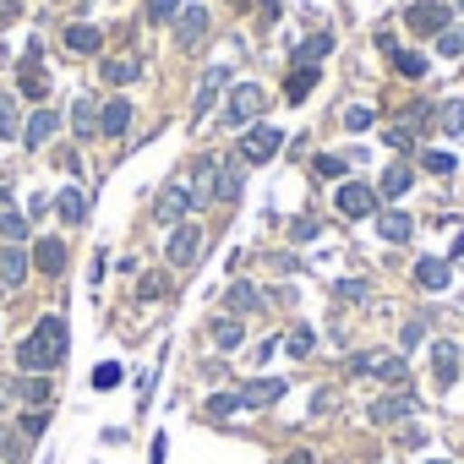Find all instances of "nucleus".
<instances>
[{
  "label": "nucleus",
  "mask_w": 464,
  "mask_h": 464,
  "mask_svg": "<svg viewBox=\"0 0 464 464\" xmlns=\"http://www.w3.org/2000/svg\"><path fill=\"white\" fill-rule=\"evenodd\" d=\"M66 361V317H44L23 344H17V366L28 372V377H44V372H55Z\"/></svg>",
  "instance_id": "nucleus-1"
},
{
  "label": "nucleus",
  "mask_w": 464,
  "mask_h": 464,
  "mask_svg": "<svg viewBox=\"0 0 464 464\" xmlns=\"http://www.w3.org/2000/svg\"><path fill=\"white\" fill-rule=\"evenodd\" d=\"M350 372H355V377H382L388 388H404V382H410L404 355H388V350H366V355H355Z\"/></svg>",
  "instance_id": "nucleus-2"
},
{
  "label": "nucleus",
  "mask_w": 464,
  "mask_h": 464,
  "mask_svg": "<svg viewBox=\"0 0 464 464\" xmlns=\"http://www.w3.org/2000/svg\"><path fill=\"white\" fill-rule=\"evenodd\" d=\"M263 110H268V93H263V82H241L236 93H229V104H224V126H252Z\"/></svg>",
  "instance_id": "nucleus-3"
},
{
  "label": "nucleus",
  "mask_w": 464,
  "mask_h": 464,
  "mask_svg": "<svg viewBox=\"0 0 464 464\" xmlns=\"http://www.w3.org/2000/svg\"><path fill=\"white\" fill-rule=\"evenodd\" d=\"M197 252H202V224L180 218V224L169 229V246H164V257H169V268H191V263H197Z\"/></svg>",
  "instance_id": "nucleus-4"
},
{
  "label": "nucleus",
  "mask_w": 464,
  "mask_h": 464,
  "mask_svg": "<svg viewBox=\"0 0 464 464\" xmlns=\"http://www.w3.org/2000/svg\"><path fill=\"white\" fill-rule=\"evenodd\" d=\"M208 28H213L208 6H180V12H175V50H180V55H191V50L208 39Z\"/></svg>",
  "instance_id": "nucleus-5"
},
{
  "label": "nucleus",
  "mask_w": 464,
  "mask_h": 464,
  "mask_svg": "<svg viewBox=\"0 0 464 464\" xmlns=\"http://www.w3.org/2000/svg\"><path fill=\"white\" fill-rule=\"evenodd\" d=\"M279 148H285V131H274V126H246V137H241V159L246 164H268Z\"/></svg>",
  "instance_id": "nucleus-6"
},
{
  "label": "nucleus",
  "mask_w": 464,
  "mask_h": 464,
  "mask_svg": "<svg viewBox=\"0 0 464 464\" xmlns=\"http://www.w3.org/2000/svg\"><path fill=\"white\" fill-rule=\"evenodd\" d=\"M334 202H339V213H344V218H366V213H377V191H372V186H355V180H350V186H339V197H334Z\"/></svg>",
  "instance_id": "nucleus-7"
},
{
  "label": "nucleus",
  "mask_w": 464,
  "mask_h": 464,
  "mask_svg": "<svg viewBox=\"0 0 464 464\" xmlns=\"http://www.w3.org/2000/svg\"><path fill=\"white\" fill-rule=\"evenodd\" d=\"M410 28L437 39V34H442V28H453V23H448V6H437V0H415V6H410Z\"/></svg>",
  "instance_id": "nucleus-8"
},
{
  "label": "nucleus",
  "mask_w": 464,
  "mask_h": 464,
  "mask_svg": "<svg viewBox=\"0 0 464 464\" xmlns=\"http://www.w3.org/2000/svg\"><path fill=\"white\" fill-rule=\"evenodd\" d=\"M224 88H229V72H224V66H208V72H202V82H197V104H191V115L202 121V115L213 110V99H218Z\"/></svg>",
  "instance_id": "nucleus-9"
},
{
  "label": "nucleus",
  "mask_w": 464,
  "mask_h": 464,
  "mask_svg": "<svg viewBox=\"0 0 464 464\" xmlns=\"http://www.w3.org/2000/svg\"><path fill=\"white\" fill-rule=\"evenodd\" d=\"M191 208H197V202H191V191H186V186H164V191H159V202H153V213H159L164 224H180Z\"/></svg>",
  "instance_id": "nucleus-10"
},
{
  "label": "nucleus",
  "mask_w": 464,
  "mask_h": 464,
  "mask_svg": "<svg viewBox=\"0 0 464 464\" xmlns=\"http://www.w3.org/2000/svg\"><path fill=\"white\" fill-rule=\"evenodd\" d=\"M453 377H459V344L437 339V344H431V382H437V388H453Z\"/></svg>",
  "instance_id": "nucleus-11"
},
{
  "label": "nucleus",
  "mask_w": 464,
  "mask_h": 464,
  "mask_svg": "<svg viewBox=\"0 0 464 464\" xmlns=\"http://www.w3.org/2000/svg\"><path fill=\"white\" fill-rule=\"evenodd\" d=\"M241 186H246V159H229V164H218V175H213V197L236 202V197H241Z\"/></svg>",
  "instance_id": "nucleus-12"
},
{
  "label": "nucleus",
  "mask_w": 464,
  "mask_h": 464,
  "mask_svg": "<svg viewBox=\"0 0 464 464\" xmlns=\"http://www.w3.org/2000/svg\"><path fill=\"white\" fill-rule=\"evenodd\" d=\"M55 131H61V115H55V110H34V115L23 121V142H28V148H44Z\"/></svg>",
  "instance_id": "nucleus-13"
},
{
  "label": "nucleus",
  "mask_w": 464,
  "mask_h": 464,
  "mask_svg": "<svg viewBox=\"0 0 464 464\" xmlns=\"http://www.w3.org/2000/svg\"><path fill=\"white\" fill-rule=\"evenodd\" d=\"M236 399H241V410H263V404L285 399V382H279V377H257V382H246Z\"/></svg>",
  "instance_id": "nucleus-14"
},
{
  "label": "nucleus",
  "mask_w": 464,
  "mask_h": 464,
  "mask_svg": "<svg viewBox=\"0 0 464 464\" xmlns=\"http://www.w3.org/2000/svg\"><path fill=\"white\" fill-rule=\"evenodd\" d=\"M131 131V99H110L99 115V137H126Z\"/></svg>",
  "instance_id": "nucleus-15"
},
{
  "label": "nucleus",
  "mask_w": 464,
  "mask_h": 464,
  "mask_svg": "<svg viewBox=\"0 0 464 464\" xmlns=\"http://www.w3.org/2000/svg\"><path fill=\"white\" fill-rule=\"evenodd\" d=\"M17 82H23V99H44V93H50V77H44V66H39V50L23 55V77H17Z\"/></svg>",
  "instance_id": "nucleus-16"
},
{
  "label": "nucleus",
  "mask_w": 464,
  "mask_h": 464,
  "mask_svg": "<svg viewBox=\"0 0 464 464\" xmlns=\"http://www.w3.org/2000/svg\"><path fill=\"white\" fill-rule=\"evenodd\" d=\"M404 415H415V399H410V393H388V399L372 404V420H377V426H393V420H404Z\"/></svg>",
  "instance_id": "nucleus-17"
},
{
  "label": "nucleus",
  "mask_w": 464,
  "mask_h": 464,
  "mask_svg": "<svg viewBox=\"0 0 464 464\" xmlns=\"http://www.w3.org/2000/svg\"><path fill=\"white\" fill-rule=\"evenodd\" d=\"M99 115H104V110H99V99H88V93L72 104V126H77V137H82V142H88V137H99Z\"/></svg>",
  "instance_id": "nucleus-18"
},
{
  "label": "nucleus",
  "mask_w": 464,
  "mask_h": 464,
  "mask_svg": "<svg viewBox=\"0 0 464 464\" xmlns=\"http://www.w3.org/2000/svg\"><path fill=\"white\" fill-rule=\"evenodd\" d=\"M448 279H453V268H448L442 257H420V263H415V285H420V290H448Z\"/></svg>",
  "instance_id": "nucleus-19"
},
{
  "label": "nucleus",
  "mask_w": 464,
  "mask_h": 464,
  "mask_svg": "<svg viewBox=\"0 0 464 464\" xmlns=\"http://www.w3.org/2000/svg\"><path fill=\"white\" fill-rule=\"evenodd\" d=\"M23 279H28V252L23 246H6V252H0V285L17 290Z\"/></svg>",
  "instance_id": "nucleus-20"
},
{
  "label": "nucleus",
  "mask_w": 464,
  "mask_h": 464,
  "mask_svg": "<svg viewBox=\"0 0 464 464\" xmlns=\"http://www.w3.org/2000/svg\"><path fill=\"white\" fill-rule=\"evenodd\" d=\"M377 229H382V241H393V246H404V241L415 236V218H410V213H393V208H388V213L377 218Z\"/></svg>",
  "instance_id": "nucleus-21"
},
{
  "label": "nucleus",
  "mask_w": 464,
  "mask_h": 464,
  "mask_svg": "<svg viewBox=\"0 0 464 464\" xmlns=\"http://www.w3.org/2000/svg\"><path fill=\"white\" fill-rule=\"evenodd\" d=\"M99 44H104L99 28H88V23H72V28H66V50H72V55H99Z\"/></svg>",
  "instance_id": "nucleus-22"
},
{
  "label": "nucleus",
  "mask_w": 464,
  "mask_h": 464,
  "mask_svg": "<svg viewBox=\"0 0 464 464\" xmlns=\"http://www.w3.org/2000/svg\"><path fill=\"white\" fill-rule=\"evenodd\" d=\"M410 186H415V175H410V164H388V169H382V180H377V191H382L388 202H393V197H404Z\"/></svg>",
  "instance_id": "nucleus-23"
},
{
  "label": "nucleus",
  "mask_w": 464,
  "mask_h": 464,
  "mask_svg": "<svg viewBox=\"0 0 464 464\" xmlns=\"http://www.w3.org/2000/svg\"><path fill=\"white\" fill-rule=\"evenodd\" d=\"M263 306V295L252 290V285H229V295H224V312L229 317H241V312H257Z\"/></svg>",
  "instance_id": "nucleus-24"
},
{
  "label": "nucleus",
  "mask_w": 464,
  "mask_h": 464,
  "mask_svg": "<svg viewBox=\"0 0 464 464\" xmlns=\"http://www.w3.org/2000/svg\"><path fill=\"white\" fill-rule=\"evenodd\" d=\"M312 88H317V66H306V61H301V66L290 72L285 93H290V104H306V93H312Z\"/></svg>",
  "instance_id": "nucleus-25"
},
{
  "label": "nucleus",
  "mask_w": 464,
  "mask_h": 464,
  "mask_svg": "<svg viewBox=\"0 0 464 464\" xmlns=\"http://www.w3.org/2000/svg\"><path fill=\"white\" fill-rule=\"evenodd\" d=\"M213 175H218L213 159H197V164H191V202H208V197H213Z\"/></svg>",
  "instance_id": "nucleus-26"
},
{
  "label": "nucleus",
  "mask_w": 464,
  "mask_h": 464,
  "mask_svg": "<svg viewBox=\"0 0 464 464\" xmlns=\"http://www.w3.org/2000/svg\"><path fill=\"white\" fill-rule=\"evenodd\" d=\"M34 263H39L50 279H61V274H66V246H61V241H44V246L34 252Z\"/></svg>",
  "instance_id": "nucleus-27"
},
{
  "label": "nucleus",
  "mask_w": 464,
  "mask_h": 464,
  "mask_svg": "<svg viewBox=\"0 0 464 464\" xmlns=\"http://www.w3.org/2000/svg\"><path fill=\"white\" fill-rule=\"evenodd\" d=\"M12 137H23V115L12 93H0V142H12Z\"/></svg>",
  "instance_id": "nucleus-28"
},
{
  "label": "nucleus",
  "mask_w": 464,
  "mask_h": 464,
  "mask_svg": "<svg viewBox=\"0 0 464 464\" xmlns=\"http://www.w3.org/2000/svg\"><path fill=\"white\" fill-rule=\"evenodd\" d=\"M99 77H104L110 88H126V82L137 77V61H121V55H110V61L99 66Z\"/></svg>",
  "instance_id": "nucleus-29"
},
{
  "label": "nucleus",
  "mask_w": 464,
  "mask_h": 464,
  "mask_svg": "<svg viewBox=\"0 0 464 464\" xmlns=\"http://www.w3.org/2000/svg\"><path fill=\"white\" fill-rule=\"evenodd\" d=\"M55 208H61V218H66V224H82V218H88V197H82L77 186H66Z\"/></svg>",
  "instance_id": "nucleus-30"
},
{
  "label": "nucleus",
  "mask_w": 464,
  "mask_h": 464,
  "mask_svg": "<svg viewBox=\"0 0 464 464\" xmlns=\"http://www.w3.org/2000/svg\"><path fill=\"white\" fill-rule=\"evenodd\" d=\"M0 241H6V246L28 241V218H23V213H12V208H0Z\"/></svg>",
  "instance_id": "nucleus-31"
},
{
  "label": "nucleus",
  "mask_w": 464,
  "mask_h": 464,
  "mask_svg": "<svg viewBox=\"0 0 464 464\" xmlns=\"http://www.w3.org/2000/svg\"><path fill=\"white\" fill-rule=\"evenodd\" d=\"M213 344H218V350H236V344H241V317L224 312V317L213 323Z\"/></svg>",
  "instance_id": "nucleus-32"
},
{
  "label": "nucleus",
  "mask_w": 464,
  "mask_h": 464,
  "mask_svg": "<svg viewBox=\"0 0 464 464\" xmlns=\"http://www.w3.org/2000/svg\"><path fill=\"white\" fill-rule=\"evenodd\" d=\"M0 459L23 464V459H28V437H23V431H12V426H0Z\"/></svg>",
  "instance_id": "nucleus-33"
},
{
  "label": "nucleus",
  "mask_w": 464,
  "mask_h": 464,
  "mask_svg": "<svg viewBox=\"0 0 464 464\" xmlns=\"http://www.w3.org/2000/svg\"><path fill=\"white\" fill-rule=\"evenodd\" d=\"M437 126H442V137H459L464 131V99H448L442 115H437Z\"/></svg>",
  "instance_id": "nucleus-34"
},
{
  "label": "nucleus",
  "mask_w": 464,
  "mask_h": 464,
  "mask_svg": "<svg viewBox=\"0 0 464 464\" xmlns=\"http://www.w3.org/2000/svg\"><path fill=\"white\" fill-rule=\"evenodd\" d=\"M17 399H28V404L50 410V382H44V377H28V382H17Z\"/></svg>",
  "instance_id": "nucleus-35"
},
{
  "label": "nucleus",
  "mask_w": 464,
  "mask_h": 464,
  "mask_svg": "<svg viewBox=\"0 0 464 464\" xmlns=\"http://www.w3.org/2000/svg\"><path fill=\"white\" fill-rule=\"evenodd\" d=\"M328 50H334V34H312V39L301 44V61H306V66H317Z\"/></svg>",
  "instance_id": "nucleus-36"
},
{
  "label": "nucleus",
  "mask_w": 464,
  "mask_h": 464,
  "mask_svg": "<svg viewBox=\"0 0 464 464\" xmlns=\"http://www.w3.org/2000/svg\"><path fill=\"white\" fill-rule=\"evenodd\" d=\"M393 66L404 77H426V55H415V50H393Z\"/></svg>",
  "instance_id": "nucleus-37"
},
{
  "label": "nucleus",
  "mask_w": 464,
  "mask_h": 464,
  "mask_svg": "<svg viewBox=\"0 0 464 464\" xmlns=\"http://www.w3.org/2000/svg\"><path fill=\"white\" fill-rule=\"evenodd\" d=\"M437 55H464V28H442L437 34Z\"/></svg>",
  "instance_id": "nucleus-38"
},
{
  "label": "nucleus",
  "mask_w": 464,
  "mask_h": 464,
  "mask_svg": "<svg viewBox=\"0 0 464 464\" xmlns=\"http://www.w3.org/2000/svg\"><path fill=\"white\" fill-rule=\"evenodd\" d=\"M142 6H148V17H153V23H175L180 0H142Z\"/></svg>",
  "instance_id": "nucleus-39"
},
{
  "label": "nucleus",
  "mask_w": 464,
  "mask_h": 464,
  "mask_svg": "<svg viewBox=\"0 0 464 464\" xmlns=\"http://www.w3.org/2000/svg\"><path fill=\"white\" fill-rule=\"evenodd\" d=\"M420 164H426L431 175H453V153H437V148H431V153H420Z\"/></svg>",
  "instance_id": "nucleus-40"
},
{
  "label": "nucleus",
  "mask_w": 464,
  "mask_h": 464,
  "mask_svg": "<svg viewBox=\"0 0 464 464\" xmlns=\"http://www.w3.org/2000/svg\"><path fill=\"white\" fill-rule=\"evenodd\" d=\"M285 344H290V355H301V361H306V355H312V344H317V339H312V328H295V334H290V339H285Z\"/></svg>",
  "instance_id": "nucleus-41"
},
{
  "label": "nucleus",
  "mask_w": 464,
  "mask_h": 464,
  "mask_svg": "<svg viewBox=\"0 0 464 464\" xmlns=\"http://www.w3.org/2000/svg\"><path fill=\"white\" fill-rule=\"evenodd\" d=\"M44 420H50V410H34V415H23V437L34 442V437H44Z\"/></svg>",
  "instance_id": "nucleus-42"
},
{
  "label": "nucleus",
  "mask_w": 464,
  "mask_h": 464,
  "mask_svg": "<svg viewBox=\"0 0 464 464\" xmlns=\"http://www.w3.org/2000/svg\"><path fill=\"white\" fill-rule=\"evenodd\" d=\"M115 382H121V366H115V361H104V366L93 372V388H115Z\"/></svg>",
  "instance_id": "nucleus-43"
},
{
  "label": "nucleus",
  "mask_w": 464,
  "mask_h": 464,
  "mask_svg": "<svg viewBox=\"0 0 464 464\" xmlns=\"http://www.w3.org/2000/svg\"><path fill=\"white\" fill-rule=\"evenodd\" d=\"M344 126H350V131H366V126H372V110H361V104L344 110Z\"/></svg>",
  "instance_id": "nucleus-44"
},
{
  "label": "nucleus",
  "mask_w": 464,
  "mask_h": 464,
  "mask_svg": "<svg viewBox=\"0 0 464 464\" xmlns=\"http://www.w3.org/2000/svg\"><path fill=\"white\" fill-rule=\"evenodd\" d=\"M312 169H317V175H328V180H334V175H344V159H334V153H323V159H317V164H312Z\"/></svg>",
  "instance_id": "nucleus-45"
},
{
  "label": "nucleus",
  "mask_w": 464,
  "mask_h": 464,
  "mask_svg": "<svg viewBox=\"0 0 464 464\" xmlns=\"http://www.w3.org/2000/svg\"><path fill=\"white\" fill-rule=\"evenodd\" d=\"M382 142H393V153H404V148H410V126H388Z\"/></svg>",
  "instance_id": "nucleus-46"
},
{
  "label": "nucleus",
  "mask_w": 464,
  "mask_h": 464,
  "mask_svg": "<svg viewBox=\"0 0 464 464\" xmlns=\"http://www.w3.org/2000/svg\"><path fill=\"white\" fill-rule=\"evenodd\" d=\"M290 236H295V241H312V236H317V218H295Z\"/></svg>",
  "instance_id": "nucleus-47"
},
{
  "label": "nucleus",
  "mask_w": 464,
  "mask_h": 464,
  "mask_svg": "<svg viewBox=\"0 0 464 464\" xmlns=\"http://www.w3.org/2000/svg\"><path fill=\"white\" fill-rule=\"evenodd\" d=\"M159 295H164V279H159V274H153V279H142V301H159Z\"/></svg>",
  "instance_id": "nucleus-48"
},
{
  "label": "nucleus",
  "mask_w": 464,
  "mask_h": 464,
  "mask_svg": "<svg viewBox=\"0 0 464 464\" xmlns=\"http://www.w3.org/2000/svg\"><path fill=\"white\" fill-rule=\"evenodd\" d=\"M334 404H339V393H334V388H323V393H317V404H312V410H317V415H328V410H334Z\"/></svg>",
  "instance_id": "nucleus-49"
},
{
  "label": "nucleus",
  "mask_w": 464,
  "mask_h": 464,
  "mask_svg": "<svg viewBox=\"0 0 464 464\" xmlns=\"http://www.w3.org/2000/svg\"><path fill=\"white\" fill-rule=\"evenodd\" d=\"M399 442H404V448H420V442H426V431H420V426H404V431H399Z\"/></svg>",
  "instance_id": "nucleus-50"
},
{
  "label": "nucleus",
  "mask_w": 464,
  "mask_h": 464,
  "mask_svg": "<svg viewBox=\"0 0 464 464\" xmlns=\"http://www.w3.org/2000/svg\"><path fill=\"white\" fill-rule=\"evenodd\" d=\"M23 17V6H17V0H0V23H17Z\"/></svg>",
  "instance_id": "nucleus-51"
},
{
  "label": "nucleus",
  "mask_w": 464,
  "mask_h": 464,
  "mask_svg": "<svg viewBox=\"0 0 464 464\" xmlns=\"http://www.w3.org/2000/svg\"><path fill=\"white\" fill-rule=\"evenodd\" d=\"M12 399H17V382H0V415L12 410Z\"/></svg>",
  "instance_id": "nucleus-52"
},
{
  "label": "nucleus",
  "mask_w": 464,
  "mask_h": 464,
  "mask_svg": "<svg viewBox=\"0 0 464 464\" xmlns=\"http://www.w3.org/2000/svg\"><path fill=\"white\" fill-rule=\"evenodd\" d=\"M263 23H279V0H263Z\"/></svg>",
  "instance_id": "nucleus-53"
},
{
  "label": "nucleus",
  "mask_w": 464,
  "mask_h": 464,
  "mask_svg": "<svg viewBox=\"0 0 464 464\" xmlns=\"http://www.w3.org/2000/svg\"><path fill=\"white\" fill-rule=\"evenodd\" d=\"M279 464H312V453H306V448H295V453H290V459H279Z\"/></svg>",
  "instance_id": "nucleus-54"
},
{
  "label": "nucleus",
  "mask_w": 464,
  "mask_h": 464,
  "mask_svg": "<svg viewBox=\"0 0 464 464\" xmlns=\"http://www.w3.org/2000/svg\"><path fill=\"white\" fill-rule=\"evenodd\" d=\"M6 202H12V180H6V175H0V208H6Z\"/></svg>",
  "instance_id": "nucleus-55"
},
{
  "label": "nucleus",
  "mask_w": 464,
  "mask_h": 464,
  "mask_svg": "<svg viewBox=\"0 0 464 464\" xmlns=\"http://www.w3.org/2000/svg\"><path fill=\"white\" fill-rule=\"evenodd\" d=\"M453 257H464V229H459V236H453Z\"/></svg>",
  "instance_id": "nucleus-56"
},
{
  "label": "nucleus",
  "mask_w": 464,
  "mask_h": 464,
  "mask_svg": "<svg viewBox=\"0 0 464 464\" xmlns=\"http://www.w3.org/2000/svg\"><path fill=\"white\" fill-rule=\"evenodd\" d=\"M229 6H252V0H229Z\"/></svg>",
  "instance_id": "nucleus-57"
},
{
  "label": "nucleus",
  "mask_w": 464,
  "mask_h": 464,
  "mask_svg": "<svg viewBox=\"0 0 464 464\" xmlns=\"http://www.w3.org/2000/svg\"><path fill=\"white\" fill-rule=\"evenodd\" d=\"M426 464H448V459H426Z\"/></svg>",
  "instance_id": "nucleus-58"
},
{
  "label": "nucleus",
  "mask_w": 464,
  "mask_h": 464,
  "mask_svg": "<svg viewBox=\"0 0 464 464\" xmlns=\"http://www.w3.org/2000/svg\"><path fill=\"white\" fill-rule=\"evenodd\" d=\"M459 6H464V0H459Z\"/></svg>",
  "instance_id": "nucleus-59"
}]
</instances>
